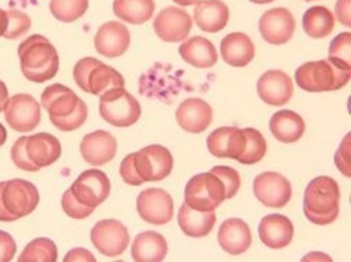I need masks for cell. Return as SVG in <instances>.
<instances>
[{
	"mask_svg": "<svg viewBox=\"0 0 351 262\" xmlns=\"http://www.w3.org/2000/svg\"><path fill=\"white\" fill-rule=\"evenodd\" d=\"M20 68L25 79L34 83H45L60 70V56L56 48L43 36L34 34L19 47Z\"/></svg>",
	"mask_w": 351,
	"mask_h": 262,
	"instance_id": "1",
	"label": "cell"
},
{
	"mask_svg": "<svg viewBox=\"0 0 351 262\" xmlns=\"http://www.w3.org/2000/svg\"><path fill=\"white\" fill-rule=\"evenodd\" d=\"M340 188L332 177L320 176L312 180L304 195V213L315 224L326 226L339 216Z\"/></svg>",
	"mask_w": 351,
	"mask_h": 262,
	"instance_id": "2",
	"label": "cell"
},
{
	"mask_svg": "<svg viewBox=\"0 0 351 262\" xmlns=\"http://www.w3.org/2000/svg\"><path fill=\"white\" fill-rule=\"evenodd\" d=\"M351 79V69L332 61L306 62L295 72L297 84L308 93L340 90Z\"/></svg>",
	"mask_w": 351,
	"mask_h": 262,
	"instance_id": "3",
	"label": "cell"
},
{
	"mask_svg": "<svg viewBox=\"0 0 351 262\" xmlns=\"http://www.w3.org/2000/svg\"><path fill=\"white\" fill-rule=\"evenodd\" d=\"M100 115L101 118L117 128H128L138 122L141 116L139 101L130 94L124 87L114 89L100 96Z\"/></svg>",
	"mask_w": 351,
	"mask_h": 262,
	"instance_id": "4",
	"label": "cell"
},
{
	"mask_svg": "<svg viewBox=\"0 0 351 262\" xmlns=\"http://www.w3.org/2000/svg\"><path fill=\"white\" fill-rule=\"evenodd\" d=\"M225 199V187L211 171L197 174L186 185L184 200L195 211L214 212Z\"/></svg>",
	"mask_w": 351,
	"mask_h": 262,
	"instance_id": "5",
	"label": "cell"
},
{
	"mask_svg": "<svg viewBox=\"0 0 351 262\" xmlns=\"http://www.w3.org/2000/svg\"><path fill=\"white\" fill-rule=\"evenodd\" d=\"M134 163L143 183L162 181L173 170V156L162 144H151L134 153Z\"/></svg>",
	"mask_w": 351,
	"mask_h": 262,
	"instance_id": "6",
	"label": "cell"
},
{
	"mask_svg": "<svg viewBox=\"0 0 351 262\" xmlns=\"http://www.w3.org/2000/svg\"><path fill=\"white\" fill-rule=\"evenodd\" d=\"M93 246L106 257H120L130 244L128 228L115 219H104L95 224L90 233Z\"/></svg>",
	"mask_w": 351,
	"mask_h": 262,
	"instance_id": "7",
	"label": "cell"
},
{
	"mask_svg": "<svg viewBox=\"0 0 351 262\" xmlns=\"http://www.w3.org/2000/svg\"><path fill=\"white\" fill-rule=\"evenodd\" d=\"M136 211L146 223L163 226L173 219L174 203L167 191L148 188L138 195Z\"/></svg>",
	"mask_w": 351,
	"mask_h": 262,
	"instance_id": "8",
	"label": "cell"
},
{
	"mask_svg": "<svg viewBox=\"0 0 351 262\" xmlns=\"http://www.w3.org/2000/svg\"><path fill=\"white\" fill-rule=\"evenodd\" d=\"M5 118L12 129L21 133L32 132L41 121V107L30 94H16L8 100Z\"/></svg>",
	"mask_w": 351,
	"mask_h": 262,
	"instance_id": "9",
	"label": "cell"
},
{
	"mask_svg": "<svg viewBox=\"0 0 351 262\" xmlns=\"http://www.w3.org/2000/svg\"><path fill=\"white\" fill-rule=\"evenodd\" d=\"M71 189L76 199L82 202L83 205L96 209L108 198L111 184L106 172L92 168L83 171L75 180Z\"/></svg>",
	"mask_w": 351,
	"mask_h": 262,
	"instance_id": "10",
	"label": "cell"
},
{
	"mask_svg": "<svg viewBox=\"0 0 351 262\" xmlns=\"http://www.w3.org/2000/svg\"><path fill=\"white\" fill-rule=\"evenodd\" d=\"M253 191L258 202L269 208H284L291 200V183L280 172H261L254 179Z\"/></svg>",
	"mask_w": 351,
	"mask_h": 262,
	"instance_id": "11",
	"label": "cell"
},
{
	"mask_svg": "<svg viewBox=\"0 0 351 262\" xmlns=\"http://www.w3.org/2000/svg\"><path fill=\"white\" fill-rule=\"evenodd\" d=\"M258 31L270 45H284L295 33V18L285 8H276L263 13Z\"/></svg>",
	"mask_w": 351,
	"mask_h": 262,
	"instance_id": "12",
	"label": "cell"
},
{
	"mask_svg": "<svg viewBox=\"0 0 351 262\" xmlns=\"http://www.w3.org/2000/svg\"><path fill=\"white\" fill-rule=\"evenodd\" d=\"M3 202L10 213L21 219L36 211L40 202V194L34 184L14 179L5 183Z\"/></svg>",
	"mask_w": 351,
	"mask_h": 262,
	"instance_id": "13",
	"label": "cell"
},
{
	"mask_svg": "<svg viewBox=\"0 0 351 262\" xmlns=\"http://www.w3.org/2000/svg\"><path fill=\"white\" fill-rule=\"evenodd\" d=\"M193 28L190 14L180 8H166L158 13L154 21L156 36L166 42H180L187 40Z\"/></svg>",
	"mask_w": 351,
	"mask_h": 262,
	"instance_id": "14",
	"label": "cell"
},
{
	"mask_svg": "<svg viewBox=\"0 0 351 262\" xmlns=\"http://www.w3.org/2000/svg\"><path fill=\"white\" fill-rule=\"evenodd\" d=\"M257 93L261 101L269 105L281 107L294 94V83L282 70H267L257 81Z\"/></svg>",
	"mask_w": 351,
	"mask_h": 262,
	"instance_id": "15",
	"label": "cell"
},
{
	"mask_svg": "<svg viewBox=\"0 0 351 262\" xmlns=\"http://www.w3.org/2000/svg\"><path fill=\"white\" fill-rule=\"evenodd\" d=\"M246 137L243 129L237 127H222L215 129L207 139L210 153L218 159L238 160L245 150Z\"/></svg>",
	"mask_w": 351,
	"mask_h": 262,
	"instance_id": "16",
	"label": "cell"
},
{
	"mask_svg": "<svg viewBox=\"0 0 351 262\" xmlns=\"http://www.w3.org/2000/svg\"><path fill=\"white\" fill-rule=\"evenodd\" d=\"M131 44L128 28L123 23L108 21L103 24L95 37L96 51L106 57H119L127 52Z\"/></svg>",
	"mask_w": 351,
	"mask_h": 262,
	"instance_id": "17",
	"label": "cell"
},
{
	"mask_svg": "<svg viewBox=\"0 0 351 262\" xmlns=\"http://www.w3.org/2000/svg\"><path fill=\"white\" fill-rule=\"evenodd\" d=\"M213 116L214 111L211 105L201 99H187L176 109L178 124L190 133L206 131L213 122Z\"/></svg>",
	"mask_w": 351,
	"mask_h": 262,
	"instance_id": "18",
	"label": "cell"
},
{
	"mask_svg": "<svg viewBox=\"0 0 351 262\" xmlns=\"http://www.w3.org/2000/svg\"><path fill=\"white\" fill-rule=\"evenodd\" d=\"M80 153L90 166H104L117 155V139L107 131H96L82 139Z\"/></svg>",
	"mask_w": 351,
	"mask_h": 262,
	"instance_id": "19",
	"label": "cell"
},
{
	"mask_svg": "<svg viewBox=\"0 0 351 262\" xmlns=\"http://www.w3.org/2000/svg\"><path fill=\"white\" fill-rule=\"evenodd\" d=\"M258 237L261 243L269 248H284L289 246L294 239V224L284 215H267L261 219L258 224Z\"/></svg>",
	"mask_w": 351,
	"mask_h": 262,
	"instance_id": "20",
	"label": "cell"
},
{
	"mask_svg": "<svg viewBox=\"0 0 351 262\" xmlns=\"http://www.w3.org/2000/svg\"><path fill=\"white\" fill-rule=\"evenodd\" d=\"M252 230L242 219L225 220L218 231V243L223 251L232 255H241L252 246Z\"/></svg>",
	"mask_w": 351,
	"mask_h": 262,
	"instance_id": "21",
	"label": "cell"
},
{
	"mask_svg": "<svg viewBox=\"0 0 351 262\" xmlns=\"http://www.w3.org/2000/svg\"><path fill=\"white\" fill-rule=\"evenodd\" d=\"M229 9L222 0H201L194 9V23L204 33H219L228 25Z\"/></svg>",
	"mask_w": 351,
	"mask_h": 262,
	"instance_id": "22",
	"label": "cell"
},
{
	"mask_svg": "<svg viewBox=\"0 0 351 262\" xmlns=\"http://www.w3.org/2000/svg\"><path fill=\"white\" fill-rule=\"evenodd\" d=\"M254 53V44L247 34L230 33L221 41L222 60L233 68L247 66L253 61Z\"/></svg>",
	"mask_w": 351,
	"mask_h": 262,
	"instance_id": "23",
	"label": "cell"
},
{
	"mask_svg": "<svg viewBox=\"0 0 351 262\" xmlns=\"http://www.w3.org/2000/svg\"><path fill=\"white\" fill-rule=\"evenodd\" d=\"M27 155L38 168L48 167L61 157V142L51 133H37L27 137Z\"/></svg>",
	"mask_w": 351,
	"mask_h": 262,
	"instance_id": "24",
	"label": "cell"
},
{
	"mask_svg": "<svg viewBox=\"0 0 351 262\" xmlns=\"http://www.w3.org/2000/svg\"><path fill=\"white\" fill-rule=\"evenodd\" d=\"M124 86H125L124 76L119 70H115L114 68L95 60L89 69V73H87L82 90L84 93L101 96L103 93L114 89V87H124Z\"/></svg>",
	"mask_w": 351,
	"mask_h": 262,
	"instance_id": "25",
	"label": "cell"
},
{
	"mask_svg": "<svg viewBox=\"0 0 351 262\" xmlns=\"http://www.w3.org/2000/svg\"><path fill=\"white\" fill-rule=\"evenodd\" d=\"M179 53L183 61L198 69L213 68L218 62V53L214 44L204 37H193L184 41Z\"/></svg>",
	"mask_w": 351,
	"mask_h": 262,
	"instance_id": "26",
	"label": "cell"
},
{
	"mask_svg": "<svg viewBox=\"0 0 351 262\" xmlns=\"http://www.w3.org/2000/svg\"><path fill=\"white\" fill-rule=\"evenodd\" d=\"M79 101L77 94L64 84L48 86L41 96V105L49 116H66L72 114Z\"/></svg>",
	"mask_w": 351,
	"mask_h": 262,
	"instance_id": "27",
	"label": "cell"
},
{
	"mask_svg": "<svg viewBox=\"0 0 351 262\" xmlns=\"http://www.w3.org/2000/svg\"><path fill=\"white\" fill-rule=\"evenodd\" d=\"M270 131L278 142L294 143L304 136L305 122L300 114L291 109H282L271 116Z\"/></svg>",
	"mask_w": 351,
	"mask_h": 262,
	"instance_id": "28",
	"label": "cell"
},
{
	"mask_svg": "<svg viewBox=\"0 0 351 262\" xmlns=\"http://www.w3.org/2000/svg\"><path fill=\"white\" fill-rule=\"evenodd\" d=\"M167 241L156 231H143L132 243V258L136 262H160L167 255Z\"/></svg>",
	"mask_w": 351,
	"mask_h": 262,
	"instance_id": "29",
	"label": "cell"
},
{
	"mask_svg": "<svg viewBox=\"0 0 351 262\" xmlns=\"http://www.w3.org/2000/svg\"><path fill=\"white\" fill-rule=\"evenodd\" d=\"M178 220L186 236L199 239L208 236L213 231L217 223V215L214 212L195 211L184 202L180 207Z\"/></svg>",
	"mask_w": 351,
	"mask_h": 262,
	"instance_id": "30",
	"label": "cell"
},
{
	"mask_svg": "<svg viewBox=\"0 0 351 262\" xmlns=\"http://www.w3.org/2000/svg\"><path fill=\"white\" fill-rule=\"evenodd\" d=\"M114 14L130 24H143L149 21L155 12L154 0H114Z\"/></svg>",
	"mask_w": 351,
	"mask_h": 262,
	"instance_id": "31",
	"label": "cell"
},
{
	"mask_svg": "<svg viewBox=\"0 0 351 262\" xmlns=\"http://www.w3.org/2000/svg\"><path fill=\"white\" fill-rule=\"evenodd\" d=\"M302 27L305 34H308L311 38H326L329 34H332L335 28V16L328 8H311L302 17Z\"/></svg>",
	"mask_w": 351,
	"mask_h": 262,
	"instance_id": "32",
	"label": "cell"
},
{
	"mask_svg": "<svg viewBox=\"0 0 351 262\" xmlns=\"http://www.w3.org/2000/svg\"><path fill=\"white\" fill-rule=\"evenodd\" d=\"M245 137H246V143H245V150L241 155V157L238 159L239 163L242 164H256L260 160H263V157L266 156L267 153V142L265 139V136L261 135V132H258L254 128H246L243 129Z\"/></svg>",
	"mask_w": 351,
	"mask_h": 262,
	"instance_id": "33",
	"label": "cell"
},
{
	"mask_svg": "<svg viewBox=\"0 0 351 262\" xmlns=\"http://www.w3.org/2000/svg\"><path fill=\"white\" fill-rule=\"evenodd\" d=\"M58 250L52 240L41 237L28 243L21 252L20 262H56Z\"/></svg>",
	"mask_w": 351,
	"mask_h": 262,
	"instance_id": "34",
	"label": "cell"
},
{
	"mask_svg": "<svg viewBox=\"0 0 351 262\" xmlns=\"http://www.w3.org/2000/svg\"><path fill=\"white\" fill-rule=\"evenodd\" d=\"M89 8V0H51V14L62 23L79 20Z\"/></svg>",
	"mask_w": 351,
	"mask_h": 262,
	"instance_id": "35",
	"label": "cell"
},
{
	"mask_svg": "<svg viewBox=\"0 0 351 262\" xmlns=\"http://www.w3.org/2000/svg\"><path fill=\"white\" fill-rule=\"evenodd\" d=\"M87 105L86 103L80 99L76 109L66 115V116H49L51 122L56 129H60L62 132H72L79 129L87 120Z\"/></svg>",
	"mask_w": 351,
	"mask_h": 262,
	"instance_id": "36",
	"label": "cell"
},
{
	"mask_svg": "<svg viewBox=\"0 0 351 262\" xmlns=\"http://www.w3.org/2000/svg\"><path fill=\"white\" fill-rule=\"evenodd\" d=\"M211 172L222 181L225 187V196L226 199H230L235 196L241 188V176L239 172L228 166H217L211 168Z\"/></svg>",
	"mask_w": 351,
	"mask_h": 262,
	"instance_id": "37",
	"label": "cell"
},
{
	"mask_svg": "<svg viewBox=\"0 0 351 262\" xmlns=\"http://www.w3.org/2000/svg\"><path fill=\"white\" fill-rule=\"evenodd\" d=\"M350 45H351V33H341L340 36H337L330 44L329 60L351 69Z\"/></svg>",
	"mask_w": 351,
	"mask_h": 262,
	"instance_id": "38",
	"label": "cell"
},
{
	"mask_svg": "<svg viewBox=\"0 0 351 262\" xmlns=\"http://www.w3.org/2000/svg\"><path fill=\"white\" fill-rule=\"evenodd\" d=\"M9 16V24H8V30L5 33V38L8 40H17L21 36H24L32 27V18L28 17L23 12L12 10L8 12Z\"/></svg>",
	"mask_w": 351,
	"mask_h": 262,
	"instance_id": "39",
	"label": "cell"
},
{
	"mask_svg": "<svg viewBox=\"0 0 351 262\" xmlns=\"http://www.w3.org/2000/svg\"><path fill=\"white\" fill-rule=\"evenodd\" d=\"M62 209L72 219H86L95 212V208L86 207L79 202L71 188L62 195Z\"/></svg>",
	"mask_w": 351,
	"mask_h": 262,
	"instance_id": "40",
	"label": "cell"
},
{
	"mask_svg": "<svg viewBox=\"0 0 351 262\" xmlns=\"http://www.w3.org/2000/svg\"><path fill=\"white\" fill-rule=\"evenodd\" d=\"M27 137L28 136H21V137H19L14 142L13 148H12V153H10L12 155V160H13L14 166L17 168H20V170H24V171H38L40 168L30 159H28L27 149H25V146H27Z\"/></svg>",
	"mask_w": 351,
	"mask_h": 262,
	"instance_id": "41",
	"label": "cell"
},
{
	"mask_svg": "<svg viewBox=\"0 0 351 262\" xmlns=\"http://www.w3.org/2000/svg\"><path fill=\"white\" fill-rule=\"evenodd\" d=\"M351 133L346 135L339 150L336 152L335 156V163L337 166V168L340 170L341 174H344L346 177L351 176V164H350V150H351Z\"/></svg>",
	"mask_w": 351,
	"mask_h": 262,
	"instance_id": "42",
	"label": "cell"
},
{
	"mask_svg": "<svg viewBox=\"0 0 351 262\" xmlns=\"http://www.w3.org/2000/svg\"><path fill=\"white\" fill-rule=\"evenodd\" d=\"M120 174L123 180L132 187H139L143 184V181L141 180V177L138 176V171L134 163V153L128 155L123 161H121V167H120Z\"/></svg>",
	"mask_w": 351,
	"mask_h": 262,
	"instance_id": "43",
	"label": "cell"
},
{
	"mask_svg": "<svg viewBox=\"0 0 351 262\" xmlns=\"http://www.w3.org/2000/svg\"><path fill=\"white\" fill-rule=\"evenodd\" d=\"M17 246L9 233L0 230V262H9L14 258Z\"/></svg>",
	"mask_w": 351,
	"mask_h": 262,
	"instance_id": "44",
	"label": "cell"
},
{
	"mask_svg": "<svg viewBox=\"0 0 351 262\" xmlns=\"http://www.w3.org/2000/svg\"><path fill=\"white\" fill-rule=\"evenodd\" d=\"M350 5H351V0H337L336 8H335L337 20H339L343 25H346V27H350V25H351Z\"/></svg>",
	"mask_w": 351,
	"mask_h": 262,
	"instance_id": "45",
	"label": "cell"
},
{
	"mask_svg": "<svg viewBox=\"0 0 351 262\" xmlns=\"http://www.w3.org/2000/svg\"><path fill=\"white\" fill-rule=\"evenodd\" d=\"M64 261H65V262H72V261L95 262L96 258H95V255H93L90 251H87V250H84V248H75V250L69 251V252L65 255Z\"/></svg>",
	"mask_w": 351,
	"mask_h": 262,
	"instance_id": "46",
	"label": "cell"
},
{
	"mask_svg": "<svg viewBox=\"0 0 351 262\" xmlns=\"http://www.w3.org/2000/svg\"><path fill=\"white\" fill-rule=\"evenodd\" d=\"M5 183H0V222H16L19 220L13 213H10L8 211V208L5 207V202H3V188H5Z\"/></svg>",
	"mask_w": 351,
	"mask_h": 262,
	"instance_id": "47",
	"label": "cell"
},
{
	"mask_svg": "<svg viewBox=\"0 0 351 262\" xmlns=\"http://www.w3.org/2000/svg\"><path fill=\"white\" fill-rule=\"evenodd\" d=\"M8 100H9V90H8L6 84L0 80V112L5 111Z\"/></svg>",
	"mask_w": 351,
	"mask_h": 262,
	"instance_id": "48",
	"label": "cell"
},
{
	"mask_svg": "<svg viewBox=\"0 0 351 262\" xmlns=\"http://www.w3.org/2000/svg\"><path fill=\"white\" fill-rule=\"evenodd\" d=\"M8 24H9V16L8 12L3 9H0V37H3L6 30H8Z\"/></svg>",
	"mask_w": 351,
	"mask_h": 262,
	"instance_id": "49",
	"label": "cell"
},
{
	"mask_svg": "<svg viewBox=\"0 0 351 262\" xmlns=\"http://www.w3.org/2000/svg\"><path fill=\"white\" fill-rule=\"evenodd\" d=\"M174 3H178V5H180V6H193V5H197V3H199L201 0H173Z\"/></svg>",
	"mask_w": 351,
	"mask_h": 262,
	"instance_id": "50",
	"label": "cell"
},
{
	"mask_svg": "<svg viewBox=\"0 0 351 262\" xmlns=\"http://www.w3.org/2000/svg\"><path fill=\"white\" fill-rule=\"evenodd\" d=\"M6 139H8V132H6L5 127H3L2 124H0V146H3Z\"/></svg>",
	"mask_w": 351,
	"mask_h": 262,
	"instance_id": "51",
	"label": "cell"
},
{
	"mask_svg": "<svg viewBox=\"0 0 351 262\" xmlns=\"http://www.w3.org/2000/svg\"><path fill=\"white\" fill-rule=\"evenodd\" d=\"M250 2L256 3V5H267V3L274 2V0H250Z\"/></svg>",
	"mask_w": 351,
	"mask_h": 262,
	"instance_id": "52",
	"label": "cell"
},
{
	"mask_svg": "<svg viewBox=\"0 0 351 262\" xmlns=\"http://www.w3.org/2000/svg\"><path fill=\"white\" fill-rule=\"evenodd\" d=\"M304 2H313V0H304Z\"/></svg>",
	"mask_w": 351,
	"mask_h": 262,
	"instance_id": "53",
	"label": "cell"
}]
</instances>
